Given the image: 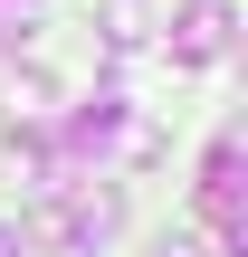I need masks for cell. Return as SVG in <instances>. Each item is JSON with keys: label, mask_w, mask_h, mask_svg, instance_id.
<instances>
[{"label": "cell", "mask_w": 248, "mask_h": 257, "mask_svg": "<svg viewBox=\"0 0 248 257\" xmlns=\"http://www.w3.org/2000/svg\"><path fill=\"white\" fill-rule=\"evenodd\" d=\"M10 10H29V0H0V19H10Z\"/></svg>", "instance_id": "8992f818"}, {"label": "cell", "mask_w": 248, "mask_h": 257, "mask_svg": "<svg viewBox=\"0 0 248 257\" xmlns=\"http://www.w3.org/2000/svg\"><path fill=\"white\" fill-rule=\"evenodd\" d=\"M0 257H29V229H10V219H0Z\"/></svg>", "instance_id": "5b68a950"}, {"label": "cell", "mask_w": 248, "mask_h": 257, "mask_svg": "<svg viewBox=\"0 0 248 257\" xmlns=\"http://www.w3.org/2000/svg\"><path fill=\"white\" fill-rule=\"evenodd\" d=\"M229 29H239L229 0H191V10L172 19V57H182V67H210V57L229 48Z\"/></svg>", "instance_id": "7a4b0ae2"}, {"label": "cell", "mask_w": 248, "mask_h": 257, "mask_svg": "<svg viewBox=\"0 0 248 257\" xmlns=\"http://www.w3.org/2000/svg\"><path fill=\"white\" fill-rule=\"evenodd\" d=\"M143 38H153V19H143L134 0H115V10H105V48H115V57H134Z\"/></svg>", "instance_id": "3957f363"}, {"label": "cell", "mask_w": 248, "mask_h": 257, "mask_svg": "<svg viewBox=\"0 0 248 257\" xmlns=\"http://www.w3.org/2000/svg\"><path fill=\"white\" fill-rule=\"evenodd\" d=\"M201 219L220 229V248H248V191H239V134H220L201 153Z\"/></svg>", "instance_id": "6da1fadb"}, {"label": "cell", "mask_w": 248, "mask_h": 257, "mask_svg": "<svg viewBox=\"0 0 248 257\" xmlns=\"http://www.w3.org/2000/svg\"><path fill=\"white\" fill-rule=\"evenodd\" d=\"M153 257H210V248H201L191 229H172V238H162V248H153Z\"/></svg>", "instance_id": "277c9868"}]
</instances>
